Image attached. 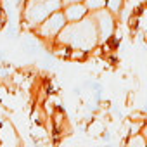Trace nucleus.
<instances>
[{
	"label": "nucleus",
	"instance_id": "nucleus-1",
	"mask_svg": "<svg viewBox=\"0 0 147 147\" xmlns=\"http://www.w3.org/2000/svg\"><path fill=\"white\" fill-rule=\"evenodd\" d=\"M55 42L69 45L71 49H82L85 52H90L92 49H95L100 42H99V30L94 16L88 14L80 21L67 23L62 28V31L57 35Z\"/></svg>",
	"mask_w": 147,
	"mask_h": 147
},
{
	"label": "nucleus",
	"instance_id": "nucleus-2",
	"mask_svg": "<svg viewBox=\"0 0 147 147\" xmlns=\"http://www.w3.org/2000/svg\"><path fill=\"white\" fill-rule=\"evenodd\" d=\"M62 2L61 0H26L23 5V26L33 31L40 26L52 12L61 11Z\"/></svg>",
	"mask_w": 147,
	"mask_h": 147
},
{
	"label": "nucleus",
	"instance_id": "nucleus-3",
	"mask_svg": "<svg viewBox=\"0 0 147 147\" xmlns=\"http://www.w3.org/2000/svg\"><path fill=\"white\" fill-rule=\"evenodd\" d=\"M67 24V19H66V16H64V12H62V9L61 11H55V12H52L40 26H36L33 31H35V35L42 40V42H45V43H54L55 42V38H57V35L62 31V28Z\"/></svg>",
	"mask_w": 147,
	"mask_h": 147
},
{
	"label": "nucleus",
	"instance_id": "nucleus-4",
	"mask_svg": "<svg viewBox=\"0 0 147 147\" xmlns=\"http://www.w3.org/2000/svg\"><path fill=\"white\" fill-rule=\"evenodd\" d=\"M95 19V24H97V30H99V42L100 43H106L109 42L113 36H114V31H116V21L118 18L107 11V9H100L97 12H90Z\"/></svg>",
	"mask_w": 147,
	"mask_h": 147
},
{
	"label": "nucleus",
	"instance_id": "nucleus-5",
	"mask_svg": "<svg viewBox=\"0 0 147 147\" xmlns=\"http://www.w3.org/2000/svg\"><path fill=\"white\" fill-rule=\"evenodd\" d=\"M62 12L67 19V23H75V21H80L83 19L85 16H88V9L83 2H76V4H67V5H62Z\"/></svg>",
	"mask_w": 147,
	"mask_h": 147
},
{
	"label": "nucleus",
	"instance_id": "nucleus-6",
	"mask_svg": "<svg viewBox=\"0 0 147 147\" xmlns=\"http://www.w3.org/2000/svg\"><path fill=\"white\" fill-rule=\"evenodd\" d=\"M9 137H12V138L19 140V135H18V131H16L14 125H12L9 119H4L2 123H0V144H2V145H11ZM19 142H21V140H19Z\"/></svg>",
	"mask_w": 147,
	"mask_h": 147
},
{
	"label": "nucleus",
	"instance_id": "nucleus-7",
	"mask_svg": "<svg viewBox=\"0 0 147 147\" xmlns=\"http://www.w3.org/2000/svg\"><path fill=\"white\" fill-rule=\"evenodd\" d=\"M125 144L128 147H147V140L142 133H133V135H128Z\"/></svg>",
	"mask_w": 147,
	"mask_h": 147
},
{
	"label": "nucleus",
	"instance_id": "nucleus-8",
	"mask_svg": "<svg viewBox=\"0 0 147 147\" xmlns=\"http://www.w3.org/2000/svg\"><path fill=\"white\" fill-rule=\"evenodd\" d=\"M125 7V0H107V4H106V9L111 11L118 19H119V14Z\"/></svg>",
	"mask_w": 147,
	"mask_h": 147
},
{
	"label": "nucleus",
	"instance_id": "nucleus-9",
	"mask_svg": "<svg viewBox=\"0 0 147 147\" xmlns=\"http://www.w3.org/2000/svg\"><path fill=\"white\" fill-rule=\"evenodd\" d=\"M88 9V12H97L100 9H106V4H107V0H85L83 2Z\"/></svg>",
	"mask_w": 147,
	"mask_h": 147
},
{
	"label": "nucleus",
	"instance_id": "nucleus-10",
	"mask_svg": "<svg viewBox=\"0 0 147 147\" xmlns=\"http://www.w3.org/2000/svg\"><path fill=\"white\" fill-rule=\"evenodd\" d=\"M5 26H7V14H5V11H2L0 12V31H2Z\"/></svg>",
	"mask_w": 147,
	"mask_h": 147
},
{
	"label": "nucleus",
	"instance_id": "nucleus-11",
	"mask_svg": "<svg viewBox=\"0 0 147 147\" xmlns=\"http://www.w3.org/2000/svg\"><path fill=\"white\" fill-rule=\"evenodd\" d=\"M100 137H102V140H106V142H109V140H111V133H109L107 130H106V131H102V135H100Z\"/></svg>",
	"mask_w": 147,
	"mask_h": 147
},
{
	"label": "nucleus",
	"instance_id": "nucleus-12",
	"mask_svg": "<svg viewBox=\"0 0 147 147\" xmlns=\"http://www.w3.org/2000/svg\"><path fill=\"white\" fill-rule=\"evenodd\" d=\"M62 5H67V4H76V2H85V0H61Z\"/></svg>",
	"mask_w": 147,
	"mask_h": 147
},
{
	"label": "nucleus",
	"instance_id": "nucleus-13",
	"mask_svg": "<svg viewBox=\"0 0 147 147\" xmlns=\"http://www.w3.org/2000/svg\"><path fill=\"white\" fill-rule=\"evenodd\" d=\"M140 133L145 137V140H147V121L144 123V126H142V130H140Z\"/></svg>",
	"mask_w": 147,
	"mask_h": 147
},
{
	"label": "nucleus",
	"instance_id": "nucleus-14",
	"mask_svg": "<svg viewBox=\"0 0 147 147\" xmlns=\"http://www.w3.org/2000/svg\"><path fill=\"white\" fill-rule=\"evenodd\" d=\"M2 11H4V9H2V0H0V12H2Z\"/></svg>",
	"mask_w": 147,
	"mask_h": 147
}]
</instances>
